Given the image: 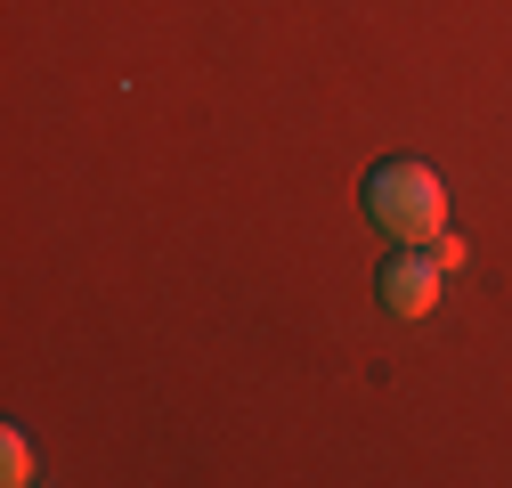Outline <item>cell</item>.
I'll return each instance as SVG.
<instances>
[{
	"label": "cell",
	"instance_id": "obj_1",
	"mask_svg": "<svg viewBox=\"0 0 512 488\" xmlns=\"http://www.w3.org/2000/svg\"><path fill=\"white\" fill-rule=\"evenodd\" d=\"M358 204H366V220L391 244H431L447 228V179L431 163H415V155H382L358 179Z\"/></svg>",
	"mask_w": 512,
	"mask_h": 488
},
{
	"label": "cell",
	"instance_id": "obj_2",
	"mask_svg": "<svg viewBox=\"0 0 512 488\" xmlns=\"http://www.w3.org/2000/svg\"><path fill=\"white\" fill-rule=\"evenodd\" d=\"M439 285H447V269H439L431 244H399V253L374 269V301H382L391 318H423L431 301H439Z\"/></svg>",
	"mask_w": 512,
	"mask_h": 488
},
{
	"label": "cell",
	"instance_id": "obj_3",
	"mask_svg": "<svg viewBox=\"0 0 512 488\" xmlns=\"http://www.w3.org/2000/svg\"><path fill=\"white\" fill-rule=\"evenodd\" d=\"M0 480H9V488H25V480H33V448H25V432H17V423L0 432Z\"/></svg>",
	"mask_w": 512,
	"mask_h": 488
},
{
	"label": "cell",
	"instance_id": "obj_4",
	"mask_svg": "<svg viewBox=\"0 0 512 488\" xmlns=\"http://www.w3.org/2000/svg\"><path fill=\"white\" fill-rule=\"evenodd\" d=\"M431 253H439V269H464V236H456V228H439V236H431Z\"/></svg>",
	"mask_w": 512,
	"mask_h": 488
}]
</instances>
